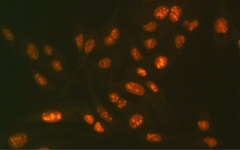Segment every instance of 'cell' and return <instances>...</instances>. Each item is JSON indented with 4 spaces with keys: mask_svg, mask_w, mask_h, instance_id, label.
I'll return each mask as SVG.
<instances>
[{
    "mask_svg": "<svg viewBox=\"0 0 240 150\" xmlns=\"http://www.w3.org/2000/svg\"><path fill=\"white\" fill-rule=\"evenodd\" d=\"M27 141V136L25 134L19 133L13 135L9 138V143L11 147L18 148L23 146Z\"/></svg>",
    "mask_w": 240,
    "mask_h": 150,
    "instance_id": "1",
    "label": "cell"
},
{
    "mask_svg": "<svg viewBox=\"0 0 240 150\" xmlns=\"http://www.w3.org/2000/svg\"><path fill=\"white\" fill-rule=\"evenodd\" d=\"M63 118L62 114L58 111L52 110L43 112L41 119L47 123H55L59 122Z\"/></svg>",
    "mask_w": 240,
    "mask_h": 150,
    "instance_id": "2",
    "label": "cell"
},
{
    "mask_svg": "<svg viewBox=\"0 0 240 150\" xmlns=\"http://www.w3.org/2000/svg\"><path fill=\"white\" fill-rule=\"evenodd\" d=\"M125 89L128 92L136 95H144L145 90L141 85L134 82H129L125 85Z\"/></svg>",
    "mask_w": 240,
    "mask_h": 150,
    "instance_id": "3",
    "label": "cell"
},
{
    "mask_svg": "<svg viewBox=\"0 0 240 150\" xmlns=\"http://www.w3.org/2000/svg\"><path fill=\"white\" fill-rule=\"evenodd\" d=\"M215 29L217 33L226 34L228 30V22L224 18L218 19L215 22Z\"/></svg>",
    "mask_w": 240,
    "mask_h": 150,
    "instance_id": "4",
    "label": "cell"
},
{
    "mask_svg": "<svg viewBox=\"0 0 240 150\" xmlns=\"http://www.w3.org/2000/svg\"><path fill=\"white\" fill-rule=\"evenodd\" d=\"M143 117L140 115H135L132 116L129 120V125L131 128L136 129L142 124Z\"/></svg>",
    "mask_w": 240,
    "mask_h": 150,
    "instance_id": "5",
    "label": "cell"
},
{
    "mask_svg": "<svg viewBox=\"0 0 240 150\" xmlns=\"http://www.w3.org/2000/svg\"><path fill=\"white\" fill-rule=\"evenodd\" d=\"M27 52L28 55L32 59L35 60L38 58L39 51L38 48L35 44L31 42L28 44Z\"/></svg>",
    "mask_w": 240,
    "mask_h": 150,
    "instance_id": "6",
    "label": "cell"
},
{
    "mask_svg": "<svg viewBox=\"0 0 240 150\" xmlns=\"http://www.w3.org/2000/svg\"><path fill=\"white\" fill-rule=\"evenodd\" d=\"M181 8L177 6H174L171 8L170 18L172 22H176L178 21L182 13Z\"/></svg>",
    "mask_w": 240,
    "mask_h": 150,
    "instance_id": "7",
    "label": "cell"
},
{
    "mask_svg": "<svg viewBox=\"0 0 240 150\" xmlns=\"http://www.w3.org/2000/svg\"><path fill=\"white\" fill-rule=\"evenodd\" d=\"M169 12V9L166 6H159L154 11V16L156 19H163L165 18Z\"/></svg>",
    "mask_w": 240,
    "mask_h": 150,
    "instance_id": "8",
    "label": "cell"
},
{
    "mask_svg": "<svg viewBox=\"0 0 240 150\" xmlns=\"http://www.w3.org/2000/svg\"><path fill=\"white\" fill-rule=\"evenodd\" d=\"M97 110L98 113L105 121L110 123L113 120L112 117L109 115L106 110L101 106H98L97 108Z\"/></svg>",
    "mask_w": 240,
    "mask_h": 150,
    "instance_id": "9",
    "label": "cell"
},
{
    "mask_svg": "<svg viewBox=\"0 0 240 150\" xmlns=\"http://www.w3.org/2000/svg\"><path fill=\"white\" fill-rule=\"evenodd\" d=\"M168 63V59L166 57L159 56L155 61V66L158 69L161 70L165 67Z\"/></svg>",
    "mask_w": 240,
    "mask_h": 150,
    "instance_id": "10",
    "label": "cell"
},
{
    "mask_svg": "<svg viewBox=\"0 0 240 150\" xmlns=\"http://www.w3.org/2000/svg\"><path fill=\"white\" fill-rule=\"evenodd\" d=\"M146 138L148 141L159 142L161 141L162 137L158 134L151 133L146 135Z\"/></svg>",
    "mask_w": 240,
    "mask_h": 150,
    "instance_id": "11",
    "label": "cell"
},
{
    "mask_svg": "<svg viewBox=\"0 0 240 150\" xmlns=\"http://www.w3.org/2000/svg\"><path fill=\"white\" fill-rule=\"evenodd\" d=\"M95 43L94 40L90 39L86 42L84 46V51L85 53L88 54L90 53L95 46Z\"/></svg>",
    "mask_w": 240,
    "mask_h": 150,
    "instance_id": "12",
    "label": "cell"
},
{
    "mask_svg": "<svg viewBox=\"0 0 240 150\" xmlns=\"http://www.w3.org/2000/svg\"><path fill=\"white\" fill-rule=\"evenodd\" d=\"M34 77L36 81L40 85L44 86L47 84L46 79L42 75L38 73H35L34 74Z\"/></svg>",
    "mask_w": 240,
    "mask_h": 150,
    "instance_id": "13",
    "label": "cell"
},
{
    "mask_svg": "<svg viewBox=\"0 0 240 150\" xmlns=\"http://www.w3.org/2000/svg\"><path fill=\"white\" fill-rule=\"evenodd\" d=\"M185 38L183 35H179L177 36L175 38V45L176 48L180 49L182 48L185 43Z\"/></svg>",
    "mask_w": 240,
    "mask_h": 150,
    "instance_id": "14",
    "label": "cell"
},
{
    "mask_svg": "<svg viewBox=\"0 0 240 150\" xmlns=\"http://www.w3.org/2000/svg\"><path fill=\"white\" fill-rule=\"evenodd\" d=\"M157 44V41L156 39L151 38L148 39L145 42V47L148 49L154 48Z\"/></svg>",
    "mask_w": 240,
    "mask_h": 150,
    "instance_id": "15",
    "label": "cell"
},
{
    "mask_svg": "<svg viewBox=\"0 0 240 150\" xmlns=\"http://www.w3.org/2000/svg\"><path fill=\"white\" fill-rule=\"evenodd\" d=\"M157 26V23L156 22H152L144 25L143 29L145 31L151 32L156 30Z\"/></svg>",
    "mask_w": 240,
    "mask_h": 150,
    "instance_id": "16",
    "label": "cell"
},
{
    "mask_svg": "<svg viewBox=\"0 0 240 150\" xmlns=\"http://www.w3.org/2000/svg\"><path fill=\"white\" fill-rule=\"evenodd\" d=\"M111 61L110 59L106 58L101 60L99 62V66L102 69H107L111 66Z\"/></svg>",
    "mask_w": 240,
    "mask_h": 150,
    "instance_id": "17",
    "label": "cell"
},
{
    "mask_svg": "<svg viewBox=\"0 0 240 150\" xmlns=\"http://www.w3.org/2000/svg\"><path fill=\"white\" fill-rule=\"evenodd\" d=\"M77 45L80 51H81L82 49L83 45V35L82 34H79L75 38Z\"/></svg>",
    "mask_w": 240,
    "mask_h": 150,
    "instance_id": "18",
    "label": "cell"
},
{
    "mask_svg": "<svg viewBox=\"0 0 240 150\" xmlns=\"http://www.w3.org/2000/svg\"><path fill=\"white\" fill-rule=\"evenodd\" d=\"M199 128L202 131H206L210 128V125L208 122L205 120H200L197 123Z\"/></svg>",
    "mask_w": 240,
    "mask_h": 150,
    "instance_id": "19",
    "label": "cell"
},
{
    "mask_svg": "<svg viewBox=\"0 0 240 150\" xmlns=\"http://www.w3.org/2000/svg\"><path fill=\"white\" fill-rule=\"evenodd\" d=\"M52 65L53 68L55 70L58 71H61L63 70V67L62 63L58 60H53L52 61Z\"/></svg>",
    "mask_w": 240,
    "mask_h": 150,
    "instance_id": "20",
    "label": "cell"
},
{
    "mask_svg": "<svg viewBox=\"0 0 240 150\" xmlns=\"http://www.w3.org/2000/svg\"><path fill=\"white\" fill-rule=\"evenodd\" d=\"M2 32L4 37L7 40L9 41L13 40L14 36L12 32L9 29L6 28H4L2 29Z\"/></svg>",
    "mask_w": 240,
    "mask_h": 150,
    "instance_id": "21",
    "label": "cell"
},
{
    "mask_svg": "<svg viewBox=\"0 0 240 150\" xmlns=\"http://www.w3.org/2000/svg\"><path fill=\"white\" fill-rule=\"evenodd\" d=\"M131 55L134 59L137 61H140L142 59L141 54L136 48H134L131 50Z\"/></svg>",
    "mask_w": 240,
    "mask_h": 150,
    "instance_id": "22",
    "label": "cell"
},
{
    "mask_svg": "<svg viewBox=\"0 0 240 150\" xmlns=\"http://www.w3.org/2000/svg\"><path fill=\"white\" fill-rule=\"evenodd\" d=\"M146 86L154 92H158L159 89L156 84L151 81H148L146 84Z\"/></svg>",
    "mask_w": 240,
    "mask_h": 150,
    "instance_id": "23",
    "label": "cell"
},
{
    "mask_svg": "<svg viewBox=\"0 0 240 150\" xmlns=\"http://www.w3.org/2000/svg\"><path fill=\"white\" fill-rule=\"evenodd\" d=\"M120 32H119L118 29L117 28L113 29L110 34V37L114 39V40H117L120 37Z\"/></svg>",
    "mask_w": 240,
    "mask_h": 150,
    "instance_id": "24",
    "label": "cell"
},
{
    "mask_svg": "<svg viewBox=\"0 0 240 150\" xmlns=\"http://www.w3.org/2000/svg\"><path fill=\"white\" fill-rule=\"evenodd\" d=\"M94 128L96 132L99 133H103L104 131V128H103L100 122H96L94 125Z\"/></svg>",
    "mask_w": 240,
    "mask_h": 150,
    "instance_id": "25",
    "label": "cell"
},
{
    "mask_svg": "<svg viewBox=\"0 0 240 150\" xmlns=\"http://www.w3.org/2000/svg\"><path fill=\"white\" fill-rule=\"evenodd\" d=\"M204 141L205 143H208L210 146H214L217 145V141L213 138L207 137L204 139Z\"/></svg>",
    "mask_w": 240,
    "mask_h": 150,
    "instance_id": "26",
    "label": "cell"
},
{
    "mask_svg": "<svg viewBox=\"0 0 240 150\" xmlns=\"http://www.w3.org/2000/svg\"><path fill=\"white\" fill-rule=\"evenodd\" d=\"M104 43L108 46H110L115 43V40L110 37H107L104 39Z\"/></svg>",
    "mask_w": 240,
    "mask_h": 150,
    "instance_id": "27",
    "label": "cell"
},
{
    "mask_svg": "<svg viewBox=\"0 0 240 150\" xmlns=\"http://www.w3.org/2000/svg\"><path fill=\"white\" fill-rule=\"evenodd\" d=\"M109 98L111 102L113 103H116L118 102L120 99V96L119 95L116 93H112L109 96Z\"/></svg>",
    "mask_w": 240,
    "mask_h": 150,
    "instance_id": "28",
    "label": "cell"
},
{
    "mask_svg": "<svg viewBox=\"0 0 240 150\" xmlns=\"http://www.w3.org/2000/svg\"><path fill=\"white\" fill-rule=\"evenodd\" d=\"M84 119L85 121L89 124H92L94 122V118L92 115H86L84 116Z\"/></svg>",
    "mask_w": 240,
    "mask_h": 150,
    "instance_id": "29",
    "label": "cell"
},
{
    "mask_svg": "<svg viewBox=\"0 0 240 150\" xmlns=\"http://www.w3.org/2000/svg\"><path fill=\"white\" fill-rule=\"evenodd\" d=\"M127 102L125 99H122L119 100L117 103V107L120 109H123L126 106Z\"/></svg>",
    "mask_w": 240,
    "mask_h": 150,
    "instance_id": "30",
    "label": "cell"
},
{
    "mask_svg": "<svg viewBox=\"0 0 240 150\" xmlns=\"http://www.w3.org/2000/svg\"><path fill=\"white\" fill-rule=\"evenodd\" d=\"M44 51L47 55H51L53 53V48L49 45H46L44 47Z\"/></svg>",
    "mask_w": 240,
    "mask_h": 150,
    "instance_id": "31",
    "label": "cell"
},
{
    "mask_svg": "<svg viewBox=\"0 0 240 150\" xmlns=\"http://www.w3.org/2000/svg\"><path fill=\"white\" fill-rule=\"evenodd\" d=\"M137 73L141 76L145 77L147 75V73L145 70L141 68H138L137 70Z\"/></svg>",
    "mask_w": 240,
    "mask_h": 150,
    "instance_id": "32",
    "label": "cell"
},
{
    "mask_svg": "<svg viewBox=\"0 0 240 150\" xmlns=\"http://www.w3.org/2000/svg\"><path fill=\"white\" fill-rule=\"evenodd\" d=\"M198 24L199 21L197 20H194L192 23L190 24V26L188 28L189 30L192 31L193 30V29L195 28L198 26Z\"/></svg>",
    "mask_w": 240,
    "mask_h": 150,
    "instance_id": "33",
    "label": "cell"
},
{
    "mask_svg": "<svg viewBox=\"0 0 240 150\" xmlns=\"http://www.w3.org/2000/svg\"><path fill=\"white\" fill-rule=\"evenodd\" d=\"M238 46H239V47H240V40H239V41H238Z\"/></svg>",
    "mask_w": 240,
    "mask_h": 150,
    "instance_id": "34",
    "label": "cell"
}]
</instances>
